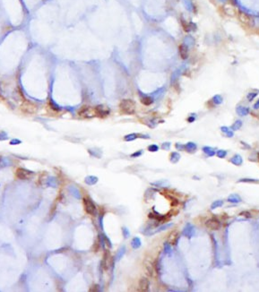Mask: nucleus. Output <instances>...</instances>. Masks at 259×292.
<instances>
[{"label": "nucleus", "instance_id": "1", "mask_svg": "<svg viewBox=\"0 0 259 292\" xmlns=\"http://www.w3.org/2000/svg\"><path fill=\"white\" fill-rule=\"evenodd\" d=\"M136 106L134 100L127 99L121 100L119 103V110L124 115H133L136 113Z\"/></svg>", "mask_w": 259, "mask_h": 292}, {"label": "nucleus", "instance_id": "2", "mask_svg": "<svg viewBox=\"0 0 259 292\" xmlns=\"http://www.w3.org/2000/svg\"><path fill=\"white\" fill-rule=\"evenodd\" d=\"M78 116L82 118H91L93 117H96L95 108L83 106L78 110Z\"/></svg>", "mask_w": 259, "mask_h": 292}, {"label": "nucleus", "instance_id": "3", "mask_svg": "<svg viewBox=\"0 0 259 292\" xmlns=\"http://www.w3.org/2000/svg\"><path fill=\"white\" fill-rule=\"evenodd\" d=\"M83 206H84L85 212H87L89 215H91V216L96 215V213H97L96 206L94 205V203L92 202V201L90 198H88V197L83 198Z\"/></svg>", "mask_w": 259, "mask_h": 292}, {"label": "nucleus", "instance_id": "4", "mask_svg": "<svg viewBox=\"0 0 259 292\" xmlns=\"http://www.w3.org/2000/svg\"><path fill=\"white\" fill-rule=\"evenodd\" d=\"M21 110L25 114H34L37 112V106L31 101L25 100L21 106Z\"/></svg>", "mask_w": 259, "mask_h": 292}, {"label": "nucleus", "instance_id": "5", "mask_svg": "<svg viewBox=\"0 0 259 292\" xmlns=\"http://www.w3.org/2000/svg\"><path fill=\"white\" fill-rule=\"evenodd\" d=\"M31 174L32 173L31 171L27 170V169H25V168H17L16 172H15L16 178H19V179H22V180H26V179L30 178Z\"/></svg>", "mask_w": 259, "mask_h": 292}, {"label": "nucleus", "instance_id": "6", "mask_svg": "<svg viewBox=\"0 0 259 292\" xmlns=\"http://www.w3.org/2000/svg\"><path fill=\"white\" fill-rule=\"evenodd\" d=\"M205 226H206L207 229H209L211 230H218L221 228V223L217 219L212 218V219H209L208 221H206V222H205Z\"/></svg>", "mask_w": 259, "mask_h": 292}, {"label": "nucleus", "instance_id": "7", "mask_svg": "<svg viewBox=\"0 0 259 292\" xmlns=\"http://www.w3.org/2000/svg\"><path fill=\"white\" fill-rule=\"evenodd\" d=\"M95 113H96V117L105 118L109 114V110H108V108H106L105 107L99 105V106L95 107Z\"/></svg>", "mask_w": 259, "mask_h": 292}, {"label": "nucleus", "instance_id": "8", "mask_svg": "<svg viewBox=\"0 0 259 292\" xmlns=\"http://www.w3.org/2000/svg\"><path fill=\"white\" fill-rule=\"evenodd\" d=\"M139 289L141 291H147L149 289V281L146 278H142L139 281Z\"/></svg>", "mask_w": 259, "mask_h": 292}, {"label": "nucleus", "instance_id": "9", "mask_svg": "<svg viewBox=\"0 0 259 292\" xmlns=\"http://www.w3.org/2000/svg\"><path fill=\"white\" fill-rule=\"evenodd\" d=\"M178 49H179V54H180V57H181L182 59L188 58V49L187 46L184 45V44H181L180 46H179Z\"/></svg>", "mask_w": 259, "mask_h": 292}, {"label": "nucleus", "instance_id": "10", "mask_svg": "<svg viewBox=\"0 0 259 292\" xmlns=\"http://www.w3.org/2000/svg\"><path fill=\"white\" fill-rule=\"evenodd\" d=\"M109 254L108 252H106L103 256V261H102V266L104 267L105 270H108L109 267Z\"/></svg>", "mask_w": 259, "mask_h": 292}, {"label": "nucleus", "instance_id": "11", "mask_svg": "<svg viewBox=\"0 0 259 292\" xmlns=\"http://www.w3.org/2000/svg\"><path fill=\"white\" fill-rule=\"evenodd\" d=\"M178 232L173 231L170 234V236L169 237V242L171 244V245H175L178 241Z\"/></svg>", "mask_w": 259, "mask_h": 292}, {"label": "nucleus", "instance_id": "12", "mask_svg": "<svg viewBox=\"0 0 259 292\" xmlns=\"http://www.w3.org/2000/svg\"><path fill=\"white\" fill-rule=\"evenodd\" d=\"M131 246L134 249H137L141 247V240L139 237H134L131 241Z\"/></svg>", "mask_w": 259, "mask_h": 292}, {"label": "nucleus", "instance_id": "13", "mask_svg": "<svg viewBox=\"0 0 259 292\" xmlns=\"http://www.w3.org/2000/svg\"><path fill=\"white\" fill-rule=\"evenodd\" d=\"M164 194L165 197H167V199H168V200H170L171 206L175 207V206H177V205L178 204V199H176L175 197H173V196L168 195L167 194Z\"/></svg>", "mask_w": 259, "mask_h": 292}, {"label": "nucleus", "instance_id": "14", "mask_svg": "<svg viewBox=\"0 0 259 292\" xmlns=\"http://www.w3.org/2000/svg\"><path fill=\"white\" fill-rule=\"evenodd\" d=\"M141 102L145 106H150L152 103V99L151 97H144L141 99Z\"/></svg>", "mask_w": 259, "mask_h": 292}, {"label": "nucleus", "instance_id": "15", "mask_svg": "<svg viewBox=\"0 0 259 292\" xmlns=\"http://www.w3.org/2000/svg\"><path fill=\"white\" fill-rule=\"evenodd\" d=\"M86 183H88V184L90 185H94L95 183L98 181V178H96V176H88V178H86Z\"/></svg>", "mask_w": 259, "mask_h": 292}, {"label": "nucleus", "instance_id": "16", "mask_svg": "<svg viewBox=\"0 0 259 292\" xmlns=\"http://www.w3.org/2000/svg\"><path fill=\"white\" fill-rule=\"evenodd\" d=\"M125 247H121L120 249H119L118 250V252H117V261H119V260H120L121 259V257L124 255V254H125Z\"/></svg>", "mask_w": 259, "mask_h": 292}, {"label": "nucleus", "instance_id": "17", "mask_svg": "<svg viewBox=\"0 0 259 292\" xmlns=\"http://www.w3.org/2000/svg\"><path fill=\"white\" fill-rule=\"evenodd\" d=\"M222 201H216V202H214L212 204V209H215V208L220 207V206H222Z\"/></svg>", "mask_w": 259, "mask_h": 292}, {"label": "nucleus", "instance_id": "18", "mask_svg": "<svg viewBox=\"0 0 259 292\" xmlns=\"http://www.w3.org/2000/svg\"><path fill=\"white\" fill-rule=\"evenodd\" d=\"M152 185L154 186H165V185H167V182L166 181H160V182H154V183H152Z\"/></svg>", "mask_w": 259, "mask_h": 292}, {"label": "nucleus", "instance_id": "19", "mask_svg": "<svg viewBox=\"0 0 259 292\" xmlns=\"http://www.w3.org/2000/svg\"><path fill=\"white\" fill-rule=\"evenodd\" d=\"M230 202H240V198L237 195H231L230 197L229 198Z\"/></svg>", "mask_w": 259, "mask_h": 292}, {"label": "nucleus", "instance_id": "20", "mask_svg": "<svg viewBox=\"0 0 259 292\" xmlns=\"http://www.w3.org/2000/svg\"><path fill=\"white\" fill-rule=\"evenodd\" d=\"M122 231H123V234H124L125 237H129L130 233H129V231H128V229H127V228H123V229H122Z\"/></svg>", "mask_w": 259, "mask_h": 292}, {"label": "nucleus", "instance_id": "21", "mask_svg": "<svg viewBox=\"0 0 259 292\" xmlns=\"http://www.w3.org/2000/svg\"><path fill=\"white\" fill-rule=\"evenodd\" d=\"M136 136V134H130V135H127V136H125V140H127V141H131L133 139H135Z\"/></svg>", "mask_w": 259, "mask_h": 292}, {"label": "nucleus", "instance_id": "22", "mask_svg": "<svg viewBox=\"0 0 259 292\" xmlns=\"http://www.w3.org/2000/svg\"><path fill=\"white\" fill-rule=\"evenodd\" d=\"M240 215L241 216H245V217H247V218H249V217H251V213L250 212H241L240 213Z\"/></svg>", "mask_w": 259, "mask_h": 292}, {"label": "nucleus", "instance_id": "23", "mask_svg": "<svg viewBox=\"0 0 259 292\" xmlns=\"http://www.w3.org/2000/svg\"><path fill=\"white\" fill-rule=\"evenodd\" d=\"M157 150H158V147L156 145H152L149 147V151L151 152H156Z\"/></svg>", "mask_w": 259, "mask_h": 292}, {"label": "nucleus", "instance_id": "24", "mask_svg": "<svg viewBox=\"0 0 259 292\" xmlns=\"http://www.w3.org/2000/svg\"><path fill=\"white\" fill-rule=\"evenodd\" d=\"M165 250H167V252H168V253L170 252V247H169V245H168V244L165 246Z\"/></svg>", "mask_w": 259, "mask_h": 292}, {"label": "nucleus", "instance_id": "25", "mask_svg": "<svg viewBox=\"0 0 259 292\" xmlns=\"http://www.w3.org/2000/svg\"><path fill=\"white\" fill-rule=\"evenodd\" d=\"M140 154H141V152H138V153L136 152V153H135V154H133L132 156H133V157H135V156H139Z\"/></svg>", "mask_w": 259, "mask_h": 292}, {"label": "nucleus", "instance_id": "26", "mask_svg": "<svg viewBox=\"0 0 259 292\" xmlns=\"http://www.w3.org/2000/svg\"><path fill=\"white\" fill-rule=\"evenodd\" d=\"M258 160H259V153H258Z\"/></svg>", "mask_w": 259, "mask_h": 292}, {"label": "nucleus", "instance_id": "27", "mask_svg": "<svg viewBox=\"0 0 259 292\" xmlns=\"http://www.w3.org/2000/svg\"><path fill=\"white\" fill-rule=\"evenodd\" d=\"M0 92H1V91H0Z\"/></svg>", "mask_w": 259, "mask_h": 292}]
</instances>
